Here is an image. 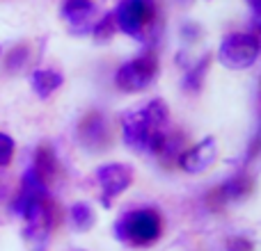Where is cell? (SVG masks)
Listing matches in <instances>:
<instances>
[{
	"mask_svg": "<svg viewBox=\"0 0 261 251\" xmlns=\"http://www.w3.org/2000/svg\"><path fill=\"white\" fill-rule=\"evenodd\" d=\"M124 144L133 151L161 153L170 139V110L163 101H151L140 110H130L122 119Z\"/></svg>",
	"mask_w": 261,
	"mask_h": 251,
	"instance_id": "6da1fadb",
	"label": "cell"
},
{
	"mask_svg": "<svg viewBox=\"0 0 261 251\" xmlns=\"http://www.w3.org/2000/svg\"><path fill=\"white\" fill-rule=\"evenodd\" d=\"M115 238L130 247H151L163 233V217L153 208H140L126 212L115 222Z\"/></svg>",
	"mask_w": 261,
	"mask_h": 251,
	"instance_id": "7a4b0ae2",
	"label": "cell"
},
{
	"mask_svg": "<svg viewBox=\"0 0 261 251\" xmlns=\"http://www.w3.org/2000/svg\"><path fill=\"white\" fill-rule=\"evenodd\" d=\"M261 44L257 35H248V32H231L220 41L218 48V59L222 67L231 69V71H243L250 69L259 57Z\"/></svg>",
	"mask_w": 261,
	"mask_h": 251,
	"instance_id": "3957f363",
	"label": "cell"
},
{
	"mask_svg": "<svg viewBox=\"0 0 261 251\" xmlns=\"http://www.w3.org/2000/svg\"><path fill=\"white\" fill-rule=\"evenodd\" d=\"M156 71H158L156 55L153 53L142 55V57L119 67V71L115 73V85L122 91H140L147 85H151V80L156 78Z\"/></svg>",
	"mask_w": 261,
	"mask_h": 251,
	"instance_id": "277c9868",
	"label": "cell"
},
{
	"mask_svg": "<svg viewBox=\"0 0 261 251\" xmlns=\"http://www.w3.org/2000/svg\"><path fill=\"white\" fill-rule=\"evenodd\" d=\"M153 18V0H122L115 23L128 37H142V30Z\"/></svg>",
	"mask_w": 261,
	"mask_h": 251,
	"instance_id": "5b68a950",
	"label": "cell"
},
{
	"mask_svg": "<svg viewBox=\"0 0 261 251\" xmlns=\"http://www.w3.org/2000/svg\"><path fill=\"white\" fill-rule=\"evenodd\" d=\"M96 180L101 185V201L106 208H110V201L115 197H119L122 192H126L130 180H133V169L124 162H110L96 169Z\"/></svg>",
	"mask_w": 261,
	"mask_h": 251,
	"instance_id": "8992f818",
	"label": "cell"
},
{
	"mask_svg": "<svg viewBox=\"0 0 261 251\" xmlns=\"http://www.w3.org/2000/svg\"><path fill=\"white\" fill-rule=\"evenodd\" d=\"M216 158H218V142L213 137H206L199 144H195L193 148L181 153L179 165L188 174H202V171H206L216 162Z\"/></svg>",
	"mask_w": 261,
	"mask_h": 251,
	"instance_id": "52a82bcc",
	"label": "cell"
},
{
	"mask_svg": "<svg viewBox=\"0 0 261 251\" xmlns=\"http://www.w3.org/2000/svg\"><path fill=\"white\" fill-rule=\"evenodd\" d=\"M94 12H96V7L92 0H64V5H62V16L67 18L71 30L78 32V35H85L92 27Z\"/></svg>",
	"mask_w": 261,
	"mask_h": 251,
	"instance_id": "ba28073f",
	"label": "cell"
},
{
	"mask_svg": "<svg viewBox=\"0 0 261 251\" xmlns=\"http://www.w3.org/2000/svg\"><path fill=\"white\" fill-rule=\"evenodd\" d=\"M81 142L90 148H101L106 142H108V125H106V119L101 117L99 112H92L90 117L83 119L81 123Z\"/></svg>",
	"mask_w": 261,
	"mask_h": 251,
	"instance_id": "9c48e42d",
	"label": "cell"
},
{
	"mask_svg": "<svg viewBox=\"0 0 261 251\" xmlns=\"http://www.w3.org/2000/svg\"><path fill=\"white\" fill-rule=\"evenodd\" d=\"M30 85H32V89L37 91V96L46 99V96H50L62 85V73L53 71V69H37L30 76Z\"/></svg>",
	"mask_w": 261,
	"mask_h": 251,
	"instance_id": "30bf717a",
	"label": "cell"
},
{
	"mask_svg": "<svg viewBox=\"0 0 261 251\" xmlns=\"http://www.w3.org/2000/svg\"><path fill=\"white\" fill-rule=\"evenodd\" d=\"M32 169L37 171V176H39L44 183L53 180L55 174H58V158H55L53 148H50V146H39V148H37Z\"/></svg>",
	"mask_w": 261,
	"mask_h": 251,
	"instance_id": "8fae6325",
	"label": "cell"
},
{
	"mask_svg": "<svg viewBox=\"0 0 261 251\" xmlns=\"http://www.w3.org/2000/svg\"><path fill=\"white\" fill-rule=\"evenodd\" d=\"M252 190V180L248 176H236V178L222 183V187L218 190V197H220V203L225 201H236V199H243L245 194Z\"/></svg>",
	"mask_w": 261,
	"mask_h": 251,
	"instance_id": "7c38bea8",
	"label": "cell"
},
{
	"mask_svg": "<svg viewBox=\"0 0 261 251\" xmlns=\"http://www.w3.org/2000/svg\"><path fill=\"white\" fill-rule=\"evenodd\" d=\"M69 217H71L73 222V229L76 231H90L92 226H94V210H92L90 203L85 201H78L71 206V210H69Z\"/></svg>",
	"mask_w": 261,
	"mask_h": 251,
	"instance_id": "4fadbf2b",
	"label": "cell"
},
{
	"mask_svg": "<svg viewBox=\"0 0 261 251\" xmlns=\"http://www.w3.org/2000/svg\"><path fill=\"white\" fill-rule=\"evenodd\" d=\"M206 67H208V57H204V59H199L188 73H186V78H184L186 89L199 91V87H202V78H204V73H206Z\"/></svg>",
	"mask_w": 261,
	"mask_h": 251,
	"instance_id": "5bb4252c",
	"label": "cell"
},
{
	"mask_svg": "<svg viewBox=\"0 0 261 251\" xmlns=\"http://www.w3.org/2000/svg\"><path fill=\"white\" fill-rule=\"evenodd\" d=\"M115 27H117V23H115V12L106 14V16L101 18V21H96V25H94V37H96V41H108V39H113Z\"/></svg>",
	"mask_w": 261,
	"mask_h": 251,
	"instance_id": "9a60e30c",
	"label": "cell"
},
{
	"mask_svg": "<svg viewBox=\"0 0 261 251\" xmlns=\"http://www.w3.org/2000/svg\"><path fill=\"white\" fill-rule=\"evenodd\" d=\"M25 64H28V48L25 46H16V48L5 57V67H7V71H21Z\"/></svg>",
	"mask_w": 261,
	"mask_h": 251,
	"instance_id": "2e32d148",
	"label": "cell"
},
{
	"mask_svg": "<svg viewBox=\"0 0 261 251\" xmlns=\"http://www.w3.org/2000/svg\"><path fill=\"white\" fill-rule=\"evenodd\" d=\"M14 158V139L0 133V167H7Z\"/></svg>",
	"mask_w": 261,
	"mask_h": 251,
	"instance_id": "e0dca14e",
	"label": "cell"
},
{
	"mask_svg": "<svg viewBox=\"0 0 261 251\" xmlns=\"http://www.w3.org/2000/svg\"><path fill=\"white\" fill-rule=\"evenodd\" d=\"M227 249L229 251H254L252 242H250L248 238H231L229 244H227Z\"/></svg>",
	"mask_w": 261,
	"mask_h": 251,
	"instance_id": "ac0fdd59",
	"label": "cell"
},
{
	"mask_svg": "<svg viewBox=\"0 0 261 251\" xmlns=\"http://www.w3.org/2000/svg\"><path fill=\"white\" fill-rule=\"evenodd\" d=\"M250 5H252L254 9H259V5H261V0H250Z\"/></svg>",
	"mask_w": 261,
	"mask_h": 251,
	"instance_id": "d6986e66",
	"label": "cell"
}]
</instances>
